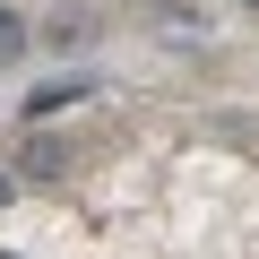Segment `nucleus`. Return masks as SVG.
Returning a JSON list of instances; mask_svg holds the SVG:
<instances>
[{
    "label": "nucleus",
    "mask_w": 259,
    "mask_h": 259,
    "mask_svg": "<svg viewBox=\"0 0 259 259\" xmlns=\"http://www.w3.org/2000/svg\"><path fill=\"white\" fill-rule=\"evenodd\" d=\"M18 52H26V18H18V9H0V69H9Z\"/></svg>",
    "instance_id": "f03ea898"
},
{
    "label": "nucleus",
    "mask_w": 259,
    "mask_h": 259,
    "mask_svg": "<svg viewBox=\"0 0 259 259\" xmlns=\"http://www.w3.org/2000/svg\"><path fill=\"white\" fill-rule=\"evenodd\" d=\"M250 9H259V0H250Z\"/></svg>",
    "instance_id": "7ed1b4c3"
},
{
    "label": "nucleus",
    "mask_w": 259,
    "mask_h": 259,
    "mask_svg": "<svg viewBox=\"0 0 259 259\" xmlns=\"http://www.w3.org/2000/svg\"><path fill=\"white\" fill-rule=\"evenodd\" d=\"M0 259H9V250H0Z\"/></svg>",
    "instance_id": "20e7f679"
},
{
    "label": "nucleus",
    "mask_w": 259,
    "mask_h": 259,
    "mask_svg": "<svg viewBox=\"0 0 259 259\" xmlns=\"http://www.w3.org/2000/svg\"><path fill=\"white\" fill-rule=\"evenodd\" d=\"M78 95H87L78 78H69V87H35V95H26V112H35V121H52V112H69Z\"/></svg>",
    "instance_id": "f257e3e1"
}]
</instances>
